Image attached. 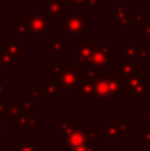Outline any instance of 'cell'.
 <instances>
[{
    "label": "cell",
    "instance_id": "6da1fadb",
    "mask_svg": "<svg viewBox=\"0 0 150 151\" xmlns=\"http://www.w3.org/2000/svg\"><path fill=\"white\" fill-rule=\"evenodd\" d=\"M47 70L53 74V80L61 89H79L85 80L82 72L74 66L61 65L60 60H55L52 65H48Z\"/></svg>",
    "mask_w": 150,
    "mask_h": 151
},
{
    "label": "cell",
    "instance_id": "7a4b0ae2",
    "mask_svg": "<svg viewBox=\"0 0 150 151\" xmlns=\"http://www.w3.org/2000/svg\"><path fill=\"white\" fill-rule=\"evenodd\" d=\"M58 29L66 36H82L88 29H90V19L87 17L82 11H65L58 17Z\"/></svg>",
    "mask_w": 150,
    "mask_h": 151
},
{
    "label": "cell",
    "instance_id": "3957f363",
    "mask_svg": "<svg viewBox=\"0 0 150 151\" xmlns=\"http://www.w3.org/2000/svg\"><path fill=\"white\" fill-rule=\"evenodd\" d=\"M122 82V97H137L138 101L145 104V98L150 96V78L145 76V72L130 78H124Z\"/></svg>",
    "mask_w": 150,
    "mask_h": 151
},
{
    "label": "cell",
    "instance_id": "277c9868",
    "mask_svg": "<svg viewBox=\"0 0 150 151\" xmlns=\"http://www.w3.org/2000/svg\"><path fill=\"white\" fill-rule=\"evenodd\" d=\"M88 65L98 72H108L110 66H114V42L94 41V49Z\"/></svg>",
    "mask_w": 150,
    "mask_h": 151
},
{
    "label": "cell",
    "instance_id": "5b68a950",
    "mask_svg": "<svg viewBox=\"0 0 150 151\" xmlns=\"http://www.w3.org/2000/svg\"><path fill=\"white\" fill-rule=\"evenodd\" d=\"M133 131V121H112V119H104L101 122V134L102 138L108 141L110 146H114L116 139H124L126 138L128 133Z\"/></svg>",
    "mask_w": 150,
    "mask_h": 151
},
{
    "label": "cell",
    "instance_id": "8992f818",
    "mask_svg": "<svg viewBox=\"0 0 150 151\" xmlns=\"http://www.w3.org/2000/svg\"><path fill=\"white\" fill-rule=\"evenodd\" d=\"M25 23L31 36L36 37H48L52 29H55V19L44 15L43 12H33L25 17Z\"/></svg>",
    "mask_w": 150,
    "mask_h": 151
},
{
    "label": "cell",
    "instance_id": "52a82bcc",
    "mask_svg": "<svg viewBox=\"0 0 150 151\" xmlns=\"http://www.w3.org/2000/svg\"><path fill=\"white\" fill-rule=\"evenodd\" d=\"M93 138H102V134L98 133L94 126H87V127H79L65 139V151H72L77 147L87 145Z\"/></svg>",
    "mask_w": 150,
    "mask_h": 151
},
{
    "label": "cell",
    "instance_id": "ba28073f",
    "mask_svg": "<svg viewBox=\"0 0 150 151\" xmlns=\"http://www.w3.org/2000/svg\"><path fill=\"white\" fill-rule=\"evenodd\" d=\"M93 49H94V41L82 42V41H73L72 42V63L76 69L88 66L89 60L92 57Z\"/></svg>",
    "mask_w": 150,
    "mask_h": 151
},
{
    "label": "cell",
    "instance_id": "9c48e42d",
    "mask_svg": "<svg viewBox=\"0 0 150 151\" xmlns=\"http://www.w3.org/2000/svg\"><path fill=\"white\" fill-rule=\"evenodd\" d=\"M110 72H100L96 80L93 81L94 85V97L96 101H108V102H120V98L114 96L109 82Z\"/></svg>",
    "mask_w": 150,
    "mask_h": 151
},
{
    "label": "cell",
    "instance_id": "30bf717a",
    "mask_svg": "<svg viewBox=\"0 0 150 151\" xmlns=\"http://www.w3.org/2000/svg\"><path fill=\"white\" fill-rule=\"evenodd\" d=\"M11 123L20 133H35L36 129L39 126H41V115L40 114H35V115L21 114L20 117L16 118Z\"/></svg>",
    "mask_w": 150,
    "mask_h": 151
},
{
    "label": "cell",
    "instance_id": "8fae6325",
    "mask_svg": "<svg viewBox=\"0 0 150 151\" xmlns=\"http://www.w3.org/2000/svg\"><path fill=\"white\" fill-rule=\"evenodd\" d=\"M140 45L137 41L120 42V63H136L138 61Z\"/></svg>",
    "mask_w": 150,
    "mask_h": 151
},
{
    "label": "cell",
    "instance_id": "7c38bea8",
    "mask_svg": "<svg viewBox=\"0 0 150 151\" xmlns=\"http://www.w3.org/2000/svg\"><path fill=\"white\" fill-rule=\"evenodd\" d=\"M113 21L114 24H118L122 31H130L133 29V12L125 5H118L114 8Z\"/></svg>",
    "mask_w": 150,
    "mask_h": 151
},
{
    "label": "cell",
    "instance_id": "4fadbf2b",
    "mask_svg": "<svg viewBox=\"0 0 150 151\" xmlns=\"http://www.w3.org/2000/svg\"><path fill=\"white\" fill-rule=\"evenodd\" d=\"M79 127L80 126H79V121L77 119H66V121L56 119V121H53V130L63 139H66Z\"/></svg>",
    "mask_w": 150,
    "mask_h": 151
},
{
    "label": "cell",
    "instance_id": "5bb4252c",
    "mask_svg": "<svg viewBox=\"0 0 150 151\" xmlns=\"http://www.w3.org/2000/svg\"><path fill=\"white\" fill-rule=\"evenodd\" d=\"M41 12L52 19H58L65 12V3L60 0H41Z\"/></svg>",
    "mask_w": 150,
    "mask_h": 151
},
{
    "label": "cell",
    "instance_id": "9a60e30c",
    "mask_svg": "<svg viewBox=\"0 0 150 151\" xmlns=\"http://www.w3.org/2000/svg\"><path fill=\"white\" fill-rule=\"evenodd\" d=\"M113 73L118 78H121V80L133 77V76L140 73L138 61H136V63H120L118 65L113 66Z\"/></svg>",
    "mask_w": 150,
    "mask_h": 151
},
{
    "label": "cell",
    "instance_id": "2e32d148",
    "mask_svg": "<svg viewBox=\"0 0 150 151\" xmlns=\"http://www.w3.org/2000/svg\"><path fill=\"white\" fill-rule=\"evenodd\" d=\"M66 37L65 36H48L47 37V52L48 55H65Z\"/></svg>",
    "mask_w": 150,
    "mask_h": 151
},
{
    "label": "cell",
    "instance_id": "e0dca14e",
    "mask_svg": "<svg viewBox=\"0 0 150 151\" xmlns=\"http://www.w3.org/2000/svg\"><path fill=\"white\" fill-rule=\"evenodd\" d=\"M77 99L79 102H94V85L93 81L84 80L82 85L79 88V93H77Z\"/></svg>",
    "mask_w": 150,
    "mask_h": 151
},
{
    "label": "cell",
    "instance_id": "ac0fdd59",
    "mask_svg": "<svg viewBox=\"0 0 150 151\" xmlns=\"http://www.w3.org/2000/svg\"><path fill=\"white\" fill-rule=\"evenodd\" d=\"M11 151H41V145L36 143L35 138H19L17 143L12 145Z\"/></svg>",
    "mask_w": 150,
    "mask_h": 151
},
{
    "label": "cell",
    "instance_id": "d6986e66",
    "mask_svg": "<svg viewBox=\"0 0 150 151\" xmlns=\"http://www.w3.org/2000/svg\"><path fill=\"white\" fill-rule=\"evenodd\" d=\"M11 33H12L13 41L19 40L20 37L31 36V33L28 31V27H27V23H25V17H19L17 21L11 25Z\"/></svg>",
    "mask_w": 150,
    "mask_h": 151
},
{
    "label": "cell",
    "instance_id": "ffe728a7",
    "mask_svg": "<svg viewBox=\"0 0 150 151\" xmlns=\"http://www.w3.org/2000/svg\"><path fill=\"white\" fill-rule=\"evenodd\" d=\"M4 50L7 53H9L12 57H15L17 61L24 60V42L20 40H11V41L5 42V48Z\"/></svg>",
    "mask_w": 150,
    "mask_h": 151
},
{
    "label": "cell",
    "instance_id": "44dd1931",
    "mask_svg": "<svg viewBox=\"0 0 150 151\" xmlns=\"http://www.w3.org/2000/svg\"><path fill=\"white\" fill-rule=\"evenodd\" d=\"M58 89L60 88H58L57 82L53 80V77H49L47 82L43 83V97H45L48 102H53L58 94Z\"/></svg>",
    "mask_w": 150,
    "mask_h": 151
},
{
    "label": "cell",
    "instance_id": "7402d4cb",
    "mask_svg": "<svg viewBox=\"0 0 150 151\" xmlns=\"http://www.w3.org/2000/svg\"><path fill=\"white\" fill-rule=\"evenodd\" d=\"M23 114V104L21 102H7L5 109V121H15Z\"/></svg>",
    "mask_w": 150,
    "mask_h": 151
},
{
    "label": "cell",
    "instance_id": "603a6c76",
    "mask_svg": "<svg viewBox=\"0 0 150 151\" xmlns=\"http://www.w3.org/2000/svg\"><path fill=\"white\" fill-rule=\"evenodd\" d=\"M60 1L65 3V4H73L77 7H82V5L88 4L90 7V12H94L97 9V7L102 5L104 0H60Z\"/></svg>",
    "mask_w": 150,
    "mask_h": 151
},
{
    "label": "cell",
    "instance_id": "cb8c5ba5",
    "mask_svg": "<svg viewBox=\"0 0 150 151\" xmlns=\"http://www.w3.org/2000/svg\"><path fill=\"white\" fill-rule=\"evenodd\" d=\"M1 65L4 66L5 70H7L8 73H11L12 69H13V66L19 65V61L16 60L15 57H12L9 53H7L5 50H3V53H1Z\"/></svg>",
    "mask_w": 150,
    "mask_h": 151
},
{
    "label": "cell",
    "instance_id": "d4e9b609",
    "mask_svg": "<svg viewBox=\"0 0 150 151\" xmlns=\"http://www.w3.org/2000/svg\"><path fill=\"white\" fill-rule=\"evenodd\" d=\"M138 141H140V147L138 149L150 151V125L145 126L144 131L138 134Z\"/></svg>",
    "mask_w": 150,
    "mask_h": 151
},
{
    "label": "cell",
    "instance_id": "484cf974",
    "mask_svg": "<svg viewBox=\"0 0 150 151\" xmlns=\"http://www.w3.org/2000/svg\"><path fill=\"white\" fill-rule=\"evenodd\" d=\"M29 90H31V98L33 99L35 104L43 101V83H31Z\"/></svg>",
    "mask_w": 150,
    "mask_h": 151
},
{
    "label": "cell",
    "instance_id": "4316f807",
    "mask_svg": "<svg viewBox=\"0 0 150 151\" xmlns=\"http://www.w3.org/2000/svg\"><path fill=\"white\" fill-rule=\"evenodd\" d=\"M23 114L27 115H35L36 114V110H35V102L31 98V96H24L23 98Z\"/></svg>",
    "mask_w": 150,
    "mask_h": 151
},
{
    "label": "cell",
    "instance_id": "83f0119b",
    "mask_svg": "<svg viewBox=\"0 0 150 151\" xmlns=\"http://www.w3.org/2000/svg\"><path fill=\"white\" fill-rule=\"evenodd\" d=\"M138 35L142 36L146 42H150V21L149 23H142L138 25Z\"/></svg>",
    "mask_w": 150,
    "mask_h": 151
},
{
    "label": "cell",
    "instance_id": "f1b7e54d",
    "mask_svg": "<svg viewBox=\"0 0 150 151\" xmlns=\"http://www.w3.org/2000/svg\"><path fill=\"white\" fill-rule=\"evenodd\" d=\"M100 72L97 70V69H94L93 66H85L84 69H82V74H84V78L85 80H89V81H94L96 77L98 76Z\"/></svg>",
    "mask_w": 150,
    "mask_h": 151
},
{
    "label": "cell",
    "instance_id": "f546056e",
    "mask_svg": "<svg viewBox=\"0 0 150 151\" xmlns=\"http://www.w3.org/2000/svg\"><path fill=\"white\" fill-rule=\"evenodd\" d=\"M72 151H97V138L90 139L87 145H84L81 147H77V149H74Z\"/></svg>",
    "mask_w": 150,
    "mask_h": 151
},
{
    "label": "cell",
    "instance_id": "4dcf8cb0",
    "mask_svg": "<svg viewBox=\"0 0 150 151\" xmlns=\"http://www.w3.org/2000/svg\"><path fill=\"white\" fill-rule=\"evenodd\" d=\"M133 23H137L138 25L145 23V13L144 12H136L133 13Z\"/></svg>",
    "mask_w": 150,
    "mask_h": 151
},
{
    "label": "cell",
    "instance_id": "1f68e13d",
    "mask_svg": "<svg viewBox=\"0 0 150 151\" xmlns=\"http://www.w3.org/2000/svg\"><path fill=\"white\" fill-rule=\"evenodd\" d=\"M7 96V80L5 77H0V97Z\"/></svg>",
    "mask_w": 150,
    "mask_h": 151
},
{
    "label": "cell",
    "instance_id": "d6a6232c",
    "mask_svg": "<svg viewBox=\"0 0 150 151\" xmlns=\"http://www.w3.org/2000/svg\"><path fill=\"white\" fill-rule=\"evenodd\" d=\"M150 55V49L148 48H140L138 50V60H146Z\"/></svg>",
    "mask_w": 150,
    "mask_h": 151
},
{
    "label": "cell",
    "instance_id": "836d02e7",
    "mask_svg": "<svg viewBox=\"0 0 150 151\" xmlns=\"http://www.w3.org/2000/svg\"><path fill=\"white\" fill-rule=\"evenodd\" d=\"M5 137H7V134H5V119L0 118V139H4Z\"/></svg>",
    "mask_w": 150,
    "mask_h": 151
},
{
    "label": "cell",
    "instance_id": "e575fe53",
    "mask_svg": "<svg viewBox=\"0 0 150 151\" xmlns=\"http://www.w3.org/2000/svg\"><path fill=\"white\" fill-rule=\"evenodd\" d=\"M145 117L150 122V102H145Z\"/></svg>",
    "mask_w": 150,
    "mask_h": 151
},
{
    "label": "cell",
    "instance_id": "d590c367",
    "mask_svg": "<svg viewBox=\"0 0 150 151\" xmlns=\"http://www.w3.org/2000/svg\"><path fill=\"white\" fill-rule=\"evenodd\" d=\"M106 1H108V4L109 5H112V7H118V5H121V1L122 0H106Z\"/></svg>",
    "mask_w": 150,
    "mask_h": 151
},
{
    "label": "cell",
    "instance_id": "8d00e7d4",
    "mask_svg": "<svg viewBox=\"0 0 150 151\" xmlns=\"http://www.w3.org/2000/svg\"><path fill=\"white\" fill-rule=\"evenodd\" d=\"M144 69H145V72H150V55H149V57L145 60V64H144Z\"/></svg>",
    "mask_w": 150,
    "mask_h": 151
},
{
    "label": "cell",
    "instance_id": "74e56055",
    "mask_svg": "<svg viewBox=\"0 0 150 151\" xmlns=\"http://www.w3.org/2000/svg\"><path fill=\"white\" fill-rule=\"evenodd\" d=\"M5 109H7V102H0V115H5Z\"/></svg>",
    "mask_w": 150,
    "mask_h": 151
},
{
    "label": "cell",
    "instance_id": "f35d334b",
    "mask_svg": "<svg viewBox=\"0 0 150 151\" xmlns=\"http://www.w3.org/2000/svg\"><path fill=\"white\" fill-rule=\"evenodd\" d=\"M109 151H124L121 149V146H120V145H114V147L112 150H109Z\"/></svg>",
    "mask_w": 150,
    "mask_h": 151
},
{
    "label": "cell",
    "instance_id": "ab89813d",
    "mask_svg": "<svg viewBox=\"0 0 150 151\" xmlns=\"http://www.w3.org/2000/svg\"><path fill=\"white\" fill-rule=\"evenodd\" d=\"M4 48H5V42L0 40V52H3V50H4Z\"/></svg>",
    "mask_w": 150,
    "mask_h": 151
},
{
    "label": "cell",
    "instance_id": "60d3db41",
    "mask_svg": "<svg viewBox=\"0 0 150 151\" xmlns=\"http://www.w3.org/2000/svg\"><path fill=\"white\" fill-rule=\"evenodd\" d=\"M144 3H145V5H149V8H150V0H142Z\"/></svg>",
    "mask_w": 150,
    "mask_h": 151
},
{
    "label": "cell",
    "instance_id": "b9f144b4",
    "mask_svg": "<svg viewBox=\"0 0 150 151\" xmlns=\"http://www.w3.org/2000/svg\"><path fill=\"white\" fill-rule=\"evenodd\" d=\"M1 53H3V52H0V66H3V65H1Z\"/></svg>",
    "mask_w": 150,
    "mask_h": 151
},
{
    "label": "cell",
    "instance_id": "7bdbcfd3",
    "mask_svg": "<svg viewBox=\"0 0 150 151\" xmlns=\"http://www.w3.org/2000/svg\"><path fill=\"white\" fill-rule=\"evenodd\" d=\"M134 151H148V150H142V149H137V150H134Z\"/></svg>",
    "mask_w": 150,
    "mask_h": 151
},
{
    "label": "cell",
    "instance_id": "ee69618b",
    "mask_svg": "<svg viewBox=\"0 0 150 151\" xmlns=\"http://www.w3.org/2000/svg\"><path fill=\"white\" fill-rule=\"evenodd\" d=\"M148 98H149V102H150V96H149V97H148Z\"/></svg>",
    "mask_w": 150,
    "mask_h": 151
}]
</instances>
